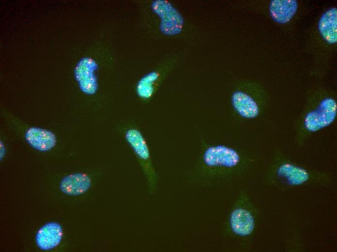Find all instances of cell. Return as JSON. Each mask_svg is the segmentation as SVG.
<instances>
[{"label":"cell","mask_w":337,"mask_h":252,"mask_svg":"<svg viewBox=\"0 0 337 252\" xmlns=\"http://www.w3.org/2000/svg\"><path fill=\"white\" fill-rule=\"evenodd\" d=\"M62 236L61 225L58 222H49L38 229L35 236V241L40 249L48 251L60 244Z\"/></svg>","instance_id":"7"},{"label":"cell","mask_w":337,"mask_h":252,"mask_svg":"<svg viewBox=\"0 0 337 252\" xmlns=\"http://www.w3.org/2000/svg\"><path fill=\"white\" fill-rule=\"evenodd\" d=\"M89 66V65H88ZM87 67H77L76 77L82 90L86 94H92L96 91V79L93 74L92 70Z\"/></svg>","instance_id":"13"},{"label":"cell","mask_w":337,"mask_h":252,"mask_svg":"<svg viewBox=\"0 0 337 252\" xmlns=\"http://www.w3.org/2000/svg\"><path fill=\"white\" fill-rule=\"evenodd\" d=\"M92 185L90 176L83 173H76L64 176L60 183V189L64 194L77 196L87 192Z\"/></svg>","instance_id":"8"},{"label":"cell","mask_w":337,"mask_h":252,"mask_svg":"<svg viewBox=\"0 0 337 252\" xmlns=\"http://www.w3.org/2000/svg\"><path fill=\"white\" fill-rule=\"evenodd\" d=\"M320 32L328 43L337 42V9L333 7L325 12L321 17L318 24Z\"/></svg>","instance_id":"11"},{"label":"cell","mask_w":337,"mask_h":252,"mask_svg":"<svg viewBox=\"0 0 337 252\" xmlns=\"http://www.w3.org/2000/svg\"><path fill=\"white\" fill-rule=\"evenodd\" d=\"M337 116L336 99L331 96L322 98L298 118L295 126L296 145H302L311 135L332 125Z\"/></svg>","instance_id":"3"},{"label":"cell","mask_w":337,"mask_h":252,"mask_svg":"<svg viewBox=\"0 0 337 252\" xmlns=\"http://www.w3.org/2000/svg\"><path fill=\"white\" fill-rule=\"evenodd\" d=\"M298 8L295 0H273L269 5V12L273 20L279 24L289 22Z\"/></svg>","instance_id":"10"},{"label":"cell","mask_w":337,"mask_h":252,"mask_svg":"<svg viewBox=\"0 0 337 252\" xmlns=\"http://www.w3.org/2000/svg\"><path fill=\"white\" fill-rule=\"evenodd\" d=\"M124 138L138 159L144 165L150 189L154 191L157 186V177L152 164L151 154L147 142L141 132L137 128H130L124 133Z\"/></svg>","instance_id":"6"},{"label":"cell","mask_w":337,"mask_h":252,"mask_svg":"<svg viewBox=\"0 0 337 252\" xmlns=\"http://www.w3.org/2000/svg\"><path fill=\"white\" fill-rule=\"evenodd\" d=\"M0 149H2V152H0V158L1 159V158H2L5 154V151L4 150V146H3V144L1 145V143H0Z\"/></svg>","instance_id":"14"},{"label":"cell","mask_w":337,"mask_h":252,"mask_svg":"<svg viewBox=\"0 0 337 252\" xmlns=\"http://www.w3.org/2000/svg\"><path fill=\"white\" fill-rule=\"evenodd\" d=\"M252 162L251 157L232 146L202 142L189 180L193 184L206 186L232 179L243 173Z\"/></svg>","instance_id":"1"},{"label":"cell","mask_w":337,"mask_h":252,"mask_svg":"<svg viewBox=\"0 0 337 252\" xmlns=\"http://www.w3.org/2000/svg\"><path fill=\"white\" fill-rule=\"evenodd\" d=\"M258 211L248 195L241 192L232 206L225 225L228 235L239 238L250 236L255 231Z\"/></svg>","instance_id":"4"},{"label":"cell","mask_w":337,"mask_h":252,"mask_svg":"<svg viewBox=\"0 0 337 252\" xmlns=\"http://www.w3.org/2000/svg\"><path fill=\"white\" fill-rule=\"evenodd\" d=\"M162 76L158 72L150 73L142 79L138 86L139 95L144 98L151 97L154 93Z\"/></svg>","instance_id":"12"},{"label":"cell","mask_w":337,"mask_h":252,"mask_svg":"<svg viewBox=\"0 0 337 252\" xmlns=\"http://www.w3.org/2000/svg\"><path fill=\"white\" fill-rule=\"evenodd\" d=\"M25 138L31 147L41 152L50 150L57 142L56 137L52 132L37 127H31L28 129Z\"/></svg>","instance_id":"9"},{"label":"cell","mask_w":337,"mask_h":252,"mask_svg":"<svg viewBox=\"0 0 337 252\" xmlns=\"http://www.w3.org/2000/svg\"><path fill=\"white\" fill-rule=\"evenodd\" d=\"M254 87L250 84L241 85L231 94L230 102L233 110L242 119H255L261 114V106Z\"/></svg>","instance_id":"5"},{"label":"cell","mask_w":337,"mask_h":252,"mask_svg":"<svg viewBox=\"0 0 337 252\" xmlns=\"http://www.w3.org/2000/svg\"><path fill=\"white\" fill-rule=\"evenodd\" d=\"M265 176L268 183L280 188L327 184L332 180L329 173L306 168L278 151L274 153Z\"/></svg>","instance_id":"2"}]
</instances>
